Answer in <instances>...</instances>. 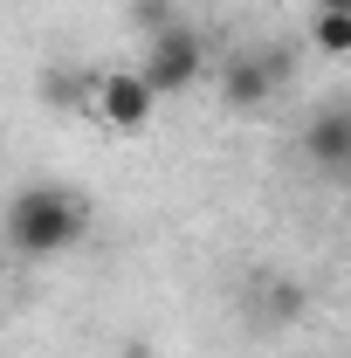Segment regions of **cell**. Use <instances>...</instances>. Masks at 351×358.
<instances>
[{"label": "cell", "mask_w": 351, "mask_h": 358, "mask_svg": "<svg viewBox=\"0 0 351 358\" xmlns=\"http://www.w3.org/2000/svg\"><path fill=\"white\" fill-rule=\"evenodd\" d=\"M89 227V207L69 193V186H21L14 193V207H7V248L14 255H62V248H76Z\"/></svg>", "instance_id": "cell-1"}, {"label": "cell", "mask_w": 351, "mask_h": 358, "mask_svg": "<svg viewBox=\"0 0 351 358\" xmlns=\"http://www.w3.org/2000/svg\"><path fill=\"white\" fill-rule=\"evenodd\" d=\"M145 76H152V90L159 96H179V90H193L200 76H207V48H200V35L193 28H159L152 35V48H145Z\"/></svg>", "instance_id": "cell-2"}, {"label": "cell", "mask_w": 351, "mask_h": 358, "mask_svg": "<svg viewBox=\"0 0 351 358\" xmlns=\"http://www.w3.org/2000/svg\"><path fill=\"white\" fill-rule=\"evenodd\" d=\"M282 76H289V48H248V55H234L220 69V103L255 110V103H268L282 90Z\"/></svg>", "instance_id": "cell-3"}, {"label": "cell", "mask_w": 351, "mask_h": 358, "mask_svg": "<svg viewBox=\"0 0 351 358\" xmlns=\"http://www.w3.org/2000/svg\"><path fill=\"white\" fill-rule=\"evenodd\" d=\"M152 110H159V90H152L145 69H110V76H103V90H96V117H103L110 131H145Z\"/></svg>", "instance_id": "cell-4"}, {"label": "cell", "mask_w": 351, "mask_h": 358, "mask_svg": "<svg viewBox=\"0 0 351 358\" xmlns=\"http://www.w3.org/2000/svg\"><path fill=\"white\" fill-rule=\"evenodd\" d=\"M303 159L331 179H351V110H317L303 124Z\"/></svg>", "instance_id": "cell-5"}, {"label": "cell", "mask_w": 351, "mask_h": 358, "mask_svg": "<svg viewBox=\"0 0 351 358\" xmlns=\"http://www.w3.org/2000/svg\"><path fill=\"white\" fill-rule=\"evenodd\" d=\"M255 317H262V324H296V317H303V289H296L289 275L255 282Z\"/></svg>", "instance_id": "cell-6"}, {"label": "cell", "mask_w": 351, "mask_h": 358, "mask_svg": "<svg viewBox=\"0 0 351 358\" xmlns=\"http://www.w3.org/2000/svg\"><path fill=\"white\" fill-rule=\"evenodd\" d=\"M310 42L324 48V55H351V14H331V7H317V21H310Z\"/></svg>", "instance_id": "cell-7"}, {"label": "cell", "mask_w": 351, "mask_h": 358, "mask_svg": "<svg viewBox=\"0 0 351 358\" xmlns=\"http://www.w3.org/2000/svg\"><path fill=\"white\" fill-rule=\"evenodd\" d=\"M317 7H331V14H351V0H317Z\"/></svg>", "instance_id": "cell-8"}]
</instances>
